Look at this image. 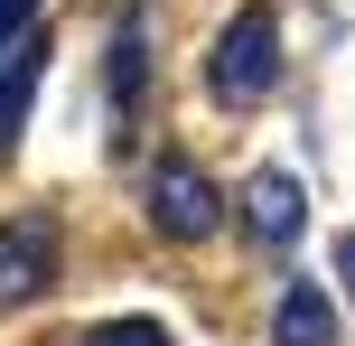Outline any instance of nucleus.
<instances>
[{
    "label": "nucleus",
    "mask_w": 355,
    "mask_h": 346,
    "mask_svg": "<svg viewBox=\"0 0 355 346\" xmlns=\"http://www.w3.org/2000/svg\"><path fill=\"white\" fill-rule=\"evenodd\" d=\"M271 85H281V19H271L262 0H243V10L215 28V47H206V94L225 112H252Z\"/></svg>",
    "instance_id": "obj_1"
},
{
    "label": "nucleus",
    "mask_w": 355,
    "mask_h": 346,
    "mask_svg": "<svg viewBox=\"0 0 355 346\" xmlns=\"http://www.w3.org/2000/svg\"><path fill=\"white\" fill-rule=\"evenodd\" d=\"M150 225H159L168 243H206L215 225H225V197H215V178H206L196 159H178V150H168V159L150 168Z\"/></svg>",
    "instance_id": "obj_2"
},
{
    "label": "nucleus",
    "mask_w": 355,
    "mask_h": 346,
    "mask_svg": "<svg viewBox=\"0 0 355 346\" xmlns=\"http://www.w3.org/2000/svg\"><path fill=\"white\" fill-rule=\"evenodd\" d=\"M56 291V216H10L0 225V318Z\"/></svg>",
    "instance_id": "obj_3"
},
{
    "label": "nucleus",
    "mask_w": 355,
    "mask_h": 346,
    "mask_svg": "<svg viewBox=\"0 0 355 346\" xmlns=\"http://www.w3.org/2000/svg\"><path fill=\"white\" fill-rule=\"evenodd\" d=\"M300 225H309V187L290 178V168H262V178L243 187V234L262 243V253H290Z\"/></svg>",
    "instance_id": "obj_4"
},
{
    "label": "nucleus",
    "mask_w": 355,
    "mask_h": 346,
    "mask_svg": "<svg viewBox=\"0 0 355 346\" xmlns=\"http://www.w3.org/2000/svg\"><path fill=\"white\" fill-rule=\"evenodd\" d=\"M37 75H47V28H28V37L0 47V159L19 150V122H28V103H37Z\"/></svg>",
    "instance_id": "obj_5"
},
{
    "label": "nucleus",
    "mask_w": 355,
    "mask_h": 346,
    "mask_svg": "<svg viewBox=\"0 0 355 346\" xmlns=\"http://www.w3.org/2000/svg\"><path fill=\"white\" fill-rule=\"evenodd\" d=\"M103 85H112V112H131L150 94V28H141V10H122L112 19V56H103Z\"/></svg>",
    "instance_id": "obj_6"
},
{
    "label": "nucleus",
    "mask_w": 355,
    "mask_h": 346,
    "mask_svg": "<svg viewBox=\"0 0 355 346\" xmlns=\"http://www.w3.org/2000/svg\"><path fill=\"white\" fill-rule=\"evenodd\" d=\"M271 346H337V309H327L318 281H290L281 309H271Z\"/></svg>",
    "instance_id": "obj_7"
},
{
    "label": "nucleus",
    "mask_w": 355,
    "mask_h": 346,
    "mask_svg": "<svg viewBox=\"0 0 355 346\" xmlns=\"http://www.w3.org/2000/svg\"><path fill=\"white\" fill-rule=\"evenodd\" d=\"M85 346H178V337L159 328V318H112V328H94Z\"/></svg>",
    "instance_id": "obj_8"
},
{
    "label": "nucleus",
    "mask_w": 355,
    "mask_h": 346,
    "mask_svg": "<svg viewBox=\"0 0 355 346\" xmlns=\"http://www.w3.org/2000/svg\"><path fill=\"white\" fill-rule=\"evenodd\" d=\"M37 28V0H0V47H10V37H28Z\"/></svg>",
    "instance_id": "obj_9"
},
{
    "label": "nucleus",
    "mask_w": 355,
    "mask_h": 346,
    "mask_svg": "<svg viewBox=\"0 0 355 346\" xmlns=\"http://www.w3.org/2000/svg\"><path fill=\"white\" fill-rule=\"evenodd\" d=\"M337 281H346V291H355V234L337 243Z\"/></svg>",
    "instance_id": "obj_10"
}]
</instances>
